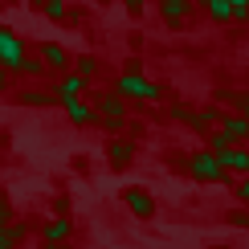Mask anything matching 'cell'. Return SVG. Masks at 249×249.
Returning a JSON list of instances; mask_svg holds the SVG:
<instances>
[{
	"instance_id": "6da1fadb",
	"label": "cell",
	"mask_w": 249,
	"mask_h": 249,
	"mask_svg": "<svg viewBox=\"0 0 249 249\" xmlns=\"http://www.w3.org/2000/svg\"><path fill=\"white\" fill-rule=\"evenodd\" d=\"M20 61H25V45H20V37L13 33V29H0V66L17 70Z\"/></svg>"
},
{
	"instance_id": "7a4b0ae2",
	"label": "cell",
	"mask_w": 249,
	"mask_h": 249,
	"mask_svg": "<svg viewBox=\"0 0 249 249\" xmlns=\"http://www.w3.org/2000/svg\"><path fill=\"white\" fill-rule=\"evenodd\" d=\"M188 172L196 176V180H221V163H216L213 151H196L188 160Z\"/></svg>"
},
{
	"instance_id": "3957f363",
	"label": "cell",
	"mask_w": 249,
	"mask_h": 249,
	"mask_svg": "<svg viewBox=\"0 0 249 249\" xmlns=\"http://www.w3.org/2000/svg\"><path fill=\"white\" fill-rule=\"evenodd\" d=\"M119 94H139V98H160V86L151 78H135V74H123L119 78Z\"/></svg>"
},
{
	"instance_id": "277c9868",
	"label": "cell",
	"mask_w": 249,
	"mask_h": 249,
	"mask_svg": "<svg viewBox=\"0 0 249 249\" xmlns=\"http://www.w3.org/2000/svg\"><path fill=\"white\" fill-rule=\"evenodd\" d=\"M98 115H102V123H107V127H123L127 107H123L119 94H102V98H98Z\"/></svg>"
},
{
	"instance_id": "5b68a950",
	"label": "cell",
	"mask_w": 249,
	"mask_h": 249,
	"mask_svg": "<svg viewBox=\"0 0 249 249\" xmlns=\"http://www.w3.org/2000/svg\"><path fill=\"white\" fill-rule=\"evenodd\" d=\"M127 209H131L135 216H151V213H155L151 192H147V188H127Z\"/></svg>"
},
{
	"instance_id": "8992f818",
	"label": "cell",
	"mask_w": 249,
	"mask_h": 249,
	"mask_svg": "<svg viewBox=\"0 0 249 249\" xmlns=\"http://www.w3.org/2000/svg\"><path fill=\"white\" fill-rule=\"evenodd\" d=\"M216 163H221V168H229V172H249V151H241V147H225L221 155H216Z\"/></svg>"
},
{
	"instance_id": "52a82bcc",
	"label": "cell",
	"mask_w": 249,
	"mask_h": 249,
	"mask_svg": "<svg viewBox=\"0 0 249 249\" xmlns=\"http://www.w3.org/2000/svg\"><path fill=\"white\" fill-rule=\"evenodd\" d=\"M66 115H70V123H90V119H94V110H90L82 98H66Z\"/></svg>"
},
{
	"instance_id": "ba28073f",
	"label": "cell",
	"mask_w": 249,
	"mask_h": 249,
	"mask_svg": "<svg viewBox=\"0 0 249 249\" xmlns=\"http://www.w3.org/2000/svg\"><path fill=\"white\" fill-rule=\"evenodd\" d=\"M221 135H225L229 143H241V139H245V119H241V115L225 119V123H221Z\"/></svg>"
},
{
	"instance_id": "9c48e42d",
	"label": "cell",
	"mask_w": 249,
	"mask_h": 249,
	"mask_svg": "<svg viewBox=\"0 0 249 249\" xmlns=\"http://www.w3.org/2000/svg\"><path fill=\"white\" fill-rule=\"evenodd\" d=\"M66 237H70V221H66V216H61V221H53V225L45 229V241H49V249H57L61 241H66Z\"/></svg>"
},
{
	"instance_id": "30bf717a",
	"label": "cell",
	"mask_w": 249,
	"mask_h": 249,
	"mask_svg": "<svg viewBox=\"0 0 249 249\" xmlns=\"http://www.w3.org/2000/svg\"><path fill=\"white\" fill-rule=\"evenodd\" d=\"M196 4H204V8H209V17H213V20H229V17H233L229 0H196Z\"/></svg>"
},
{
	"instance_id": "8fae6325",
	"label": "cell",
	"mask_w": 249,
	"mask_h": 249,
	"mask_svg": "<svg viewBox=\"0 0 249 249\" xmlns=\"http://www.w3.org/2000/svg\"><path fill=\"white\" fill-rule=\"evenodd\" d=\"M86 86H90L86 78H78V74H70L66 82H61V102H66V98H78V94H82V90H86Z\"/></svg>"
},
{
	"instance_id": "7c38bea8",
	"label": "cell",
	"mask_w": 249,
	"mask_h": 249,
	"mask_svg": "<svg viewBox=\"0 0 249 249\" xmlns=\"http://www.w3.org/2000/svg\"><path fill=\"white\" fill-rule=\"evenodd\" d=\"M45 61L53 70H66L70 66V57H66V49H61V45H45Z\"/></svg>"
},
{
	"instance_id": "4fadbf2b",
	"label": "cell",
	"mask_w": 249,
	"mask_h": 249,
	"mask_svg": "<svg viewBox=\"0 0 249 249\" xmlns=\"http://www.w3.org/2000/svg\"><path fill=\"white\" fill-rule=\"evenodd\" d=\"M163 17H168V20H180L184 13H188V0H163Z\"/></svg>"
},
{
	"instance_id": "5bb4252c",
	"label": "cell",
	"mask_w": 249,
	"mask_h": 249,
	"mask_svg": "<svg viewBox=\"0 0 249 249\" xmlns=\"http://www.w3.org/2000/svg\"><path fill=\"white\" fill-rule=\"evenodd\" d=\"M20 102H25V107H49V90H25V94H20Z\"/></svg>"
},
{
	"instance_id": "9a60e30c",
	"label": "cell",
	"mask_w": 249,
	"mask_h": 249,
	"mask_svg": "<svg viewBox=\"0 0 249 249\" xmlns=\"http://www.w3.org/2000/svg\"><path fill=\"white\" fill-rule=\"evenodd\" d=\"M131 160V143L127 139H115L110 143V163H127Z\"/></svg>"
},
{
	"instance_id": "2e32d148",
	"label": "cell",
	"mask_w": 249,
	"mask_h": 249,
	"mask_svg": "<svg viewBox=\"0 0 249 249\" xmlns=\"http://www.w3.org/2000/svg\"><path fill=\"white\" fill-rule=\"evenodd\" d=\"M41 4H45V13L53 20H66V0H41Z\"/></svg>"
},
{
	"instance_id": "e0dca14e",
	"label": "cell",
	"mask_w": 249,
	"mask_h": 249,
	"mask_svg": "<svg viewBox=\"0 0 249 249\" xmlns=\"http://www.w3.org/2000/svg\"><path fill=\"white\" fill-rule=\"evenodd\" d=\"M94 70H98V61H94V57H78V78H86V82H90V74H94Z\"/></svg>"
},
{
	"instance_id": "ac0fdd59",
	"label": "cell",
	"mask_w": 249,
	"mask_h": 249,
	"mask_svg": "<svg viewBox=\"0 0 249 249\" xmlns=\"http://www.w3.org/2000/svg\"><path fill=\"white\" fill-rule=\"evenodd\" d=\"M209 147H213V155H221L225 147H229V139H225V135H221V131H216V135H213V139H209Z\"/></svg>"
},
{
	"instance_id": "d6986e66",
	"label": "cell",
	"mask_w": 249,
	"mask_h": 249,
	"mask_svg": "<svg viewBox=\"0 0 249 249\" xmlns=\"http://www.w3.org/2000/svg\"><path fill=\"white\" fill-rule=\"evenodd\" d=\"M17 70H25V74H33V78H37V74H41V61H37V57H25Z\"/></svg>"
},
{
	"instance_id": "ffe728a7",
	"label": "cell",
	"mask_w": 249,
	"mask_h": 249,
	"mask_svg": "<svg viewBox=\"0 0 249 249\" xmlns=\"http://www.w3.org/2000/svg\"><path fill=\"white\" fill-rule=\"evenodd\" d=\"M229 8H233V17H249V0H229Z\"/></svg>"
},
{
	"instance_id": "44dd1931",
	"label": "cell",
	"mask_w": 249,
	"mask_h": 249,
	"mask_svg": "<svg viewBox=\"0 0 249 249\" xmlns=\"http://www.w3.org/2000/svg\"><path fill=\"white\" fill-rule=\"evenodd\" d=\"M229 225H241V229H245V225H249V213H245V209H233V213H229Z\"/></svg>"
},
{
	"instance_id": "7402d4cb",
	"label": "cell",
	"mask_w": 249,
	"mask_h": 249,
	"mask_svg": "<svg viewBox=\"0 0 249 249\" xmlns=\"http://www.w3.org/2000/svg\"><path fill=\"white\" fill-rule=\"evenodd\" d=\"M237 196H241V200L249 204V176H245V180H241V184H237Z\"/></svg>"
},
{
	"instance_id": "603a6c76",
	"label": "cell",
	"mask_w": 249,
	"mask_h": 249,
	"mask_svg": "<svg viewBox=\"0 0 249 249\" xmlns=\"http://www.w3.org/2000/svg\"><path fill=\"white\" fill-rule=\"evenodd\" d=\"M8 86V74H4V66H0V90H4Z\"/></svg>"
},
{
	"instance_id": "cb8c5ba5",
	"label": "cell",
	"mask_w": 249,
	"mask_h": 249,
	"mask_svg": "<svg viewBox=\"0 0 249 249\" xmlns=\"http://www.w3.org/2000/svg\"><path fill=\"white\" fill-rule=\"evenodd\" d=\"M0 233H4V200H0Z\"/></svg>"
},
{
	"instance_id": "d4e9b609",
	"label": "cell",
	"mask_w": 249,
	"mask_h": 249,
	"mask_svg": "<svg viewBox=\"0 0 249 249\" xmlns=\"http://www.w3.org/2000/svg\"><path fill=\"white\" fill-rule=\"evenodd\" d=\"M0 249H13V245H8V237H4V233H0Z\"/></svg>"
},
{
	"instance_id": "484cf974",
	"label": "cell",
	"mask_w": 249,
	"mask_h": 249,
	"mask_svg": "<svg viewBox=\"0 0 249 249\" xmlns=\"http://www.w3.org/2000/svg\"><path fill=\"white\" fill-rule=\"evenodd\" d=\"M127 4H139V0H127Z\"/></svg>"
},
{
	"instance_id": "4316f807",
	"label": "cell",
	"mask_w": 249,
	"mask_h": 249,
	"mask_svg": "<svg viewBox=\"0 0 249 249\" xmlns=\"http://www.w3.org/2000/svg\"><path fill=\"white\" fill-rule=\"evenodd\" d=\"M33 4H41V0H33Z\"/></svg>"
}]
</instances>
